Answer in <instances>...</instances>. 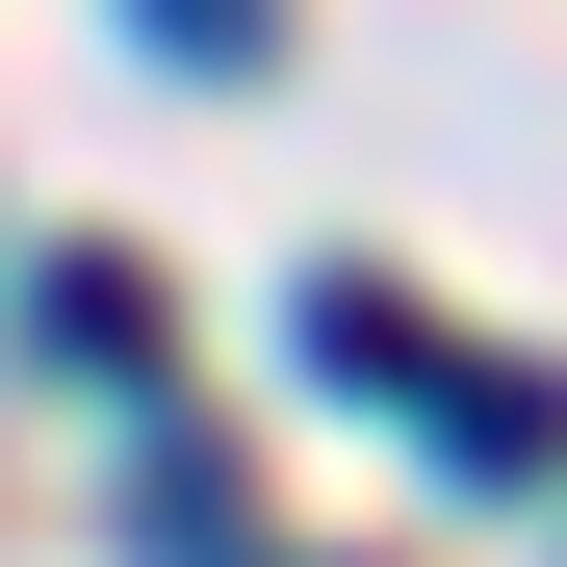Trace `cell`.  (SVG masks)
<instances>
[{
  "label": "cell",
  "mask_w": 567,
  "mask_h": 567,
  "mask_svg": "<svg viewBox=\"0 0 567 567\" xmlns=\"http://www.w3.org/2000/svg\"><path fill=\"white\" fill-rule=\"evenodd\" d=\"M27 336L78 361V388H155V258H52V284H27Z\"/></svg>",
  "instance_id": "6da1fadb"
},
{
  "label": "cell",
  "mask_w": 567,
  "mask_h": 567,
  "mask_svg": "<svg viewBox=\"0 0 567 567\" xmlns=\"http://www.w3.org/2000/svg\"><path fill=\"white\" fill-rule=\"evenodd\" d=\"M130 27H155L181 78H258V52H284V0H130Z\"/></svg>",
  "instance_id": "3957f363"
},
{
  "label": "cell",
  "mask_w": 567,
  "mask_h": 567,
  "mask_svg": "<svg viewBox=\"0 0 567 567\" xmlns=\"http://www.w3.org/2000/svg\"><path fill=\"white\" fill-rule=\"evenodd\" d=\"M413 413H439L464 464H516V491L567 464V388H542V361H413Z\"/></svg>",
  "instance_id": "7a4b0ae2"
}]
</instances>
